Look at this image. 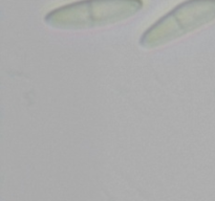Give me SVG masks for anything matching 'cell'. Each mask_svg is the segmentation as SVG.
Wrapping results in <instances>:
<instances>
[{
	"instance_id": "obj_1",
	"label": "cell",
	"mask_w": 215,
	"mask_h": 201,
	"mask_svg": "<svg viewBox=\"0 0 215 201\" xmlns=\"http://www.w3.org/2000/svg\"><path fill=\"white\" fill-rule=\"evenodd\" d=\"M143 8V0H79L48 12L44 22L63 30L100 29L124 22Z\"/></svg>"
},
{
	"instance_id": "obj_2",
	"label": "cell",
	"mask_w": 215,
	"mask_h": 201,
	"mask_svg": "<svg viewBox=\"0 0 215 201\" xmlns=\"http://www.w3.org/2000/svg\"><path fill=\"white\" fill-rule=\"evenodd\" d=\"M215 20V0H185L157 19L142 34L139 43L154 49L170 44Z\"/></svg>"
}]
</instances>
